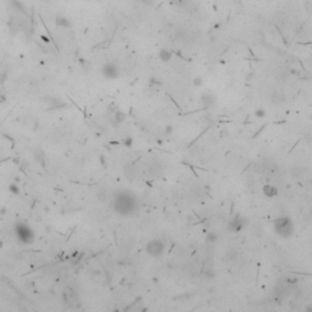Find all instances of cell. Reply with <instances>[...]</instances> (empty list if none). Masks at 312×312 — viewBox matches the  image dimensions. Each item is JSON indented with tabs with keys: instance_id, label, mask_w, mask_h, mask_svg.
Here are the masks:
<instances>
[{
	"instance_id": "d6986e66",
	"label": "cell",
	"mask_w": 312,
	"mask_h": 312,
	"mask_svg": "<svg viewBox=\"0 0 312 312\" xmlns=\"http://www.w3.org/2000/svg\"><path fill=\"white\" fill-rule=\"evenodd\" d=\"M123 143H124V145L127 146V148H129V146H132V144H133V139L132 138H126L124 140H123Z\"/></svg>"
},
{
	"instance_id": "30bf717a",
	"label": "cell",
	"mask_w": 312,
	"mask_h": 312,
	"mask_svg": "<svg viewBox=\"0 0 312 312\" xmlns=\"http://www.w3.org/2000/svg\"><path fill=\"white\" fill-rule=\"evenodd\" d=\"M215 97L212 95V94H210V93H207V94H204L202 95V98H201V103H202V105L205 106V107H211L213 104H215Z\"/></svg>"
},
{
	"instance_id": "5bb4252c",
	"label": "cell",
	"mask_w": 312,
	"mask_h": 312,
	"mask_svg": "<svg viewBox=\"0 0 312 312\" xmlns=\"http://www.w3.org/2000/svg\"><path fill=\"white\" fill-rule=\"evenodd\" d=\"M266 115H267V112H266V110L262 109V107H259V109L255 111V116H256L257 118H265Z\"/></svg>"
},
{
	"instance_id": "9c48e42d",
	"label": "cell",
	"mask_w": 312,
	"mask_h": 312,
	"mask_svg": "<svg viewBox=\"0 0 312 312\" xmlns=\"http://www.w3.org/2000/svg\"><path fill=\"white\" fill-rule=\"evenodd\" d=\"M263 194L268 198H274L278 195V188L274 185H271V184H266L263 187Z\"/></svg>"
},
{
	"instance_id": "e0dca14e",
	"label": "cell",
	"mask_w": 312,
	"mask_h": 312,
	"mask_svg": "<svg viewBox=\"0 0 312 312\" xmlns=\"http://www.w3.org/2000/svg\"><path fill=\"white\" fill-rule=\"evenodd\" d=\"M304 172H305V170H304V168H301V167H296V168L293 171V176H294V177H301V176H304Z\"/></svg>"
},
{
	"instance_id": "7a4b0ae2",
	"label": "cell",
	"mask_w": 312,
	"mask_h": 312,
	"mask_svg": "<svg viewBox=\"0 0 312 312\" xmlns=\"http://www.w3.org/2000/svg\"><path fill=\"white\" fill-rule=\"evenodd\" d=\"M273 229H274V233L278 237L288 239V238L293 237L295 228H294V223H293L290 217L282 216V217H278L273 222Z\"/></svg>"
},
{
	"instance_id": "6da1fadb",
	"label": "cell",
	"mask_w": 312,
	"mask_h": 312,
	"mask_svg": "<svg viewBox=\"0 0 312 312\" xmlns=\"http://www.w3.org/2000/svg\"><path fill=\"white\" fill-rule=\"evenodd\" d=\"M112 206L117 213H120L122 216H129L137 211L138 201H137L134 194L123 190V192H118L114 196Z\"/></svg>"
},
{
	"instance_id": "ba28073f",
	"label": "cell",
	"mask_w": 312,
	"mask_h": 312,
	"mask_svg": "<svg viewBox=\"0 0 312 312\" xmlns=\"http://www.w3.org/2000/svg\"><path fill=\"white\" fill-rule=\"evenodd\" d=\"M270 100L272 104L278 105V104H282L283 101H285V95L280 90H273L270 95Z\"/></svg>"
},
{
	"instance_id": "5b68a950",
	"label": "cell",
	"mask_w": 312,
	"mask_h": 312,
	"mask_svg": "<svg viewBox=\"0 0 312 312\" xmlns=\"http://www.w3.org/2000/svg\"><path fill=\"white\" fill-rule=\"evenodd\" d=\"M17 237L21 242L23 243H28V242H32V238H33V234H32V230L23 226V224H20L17 227Z\"/></svg>"
},
{
	"instance_id": "7c38bea8",
	"label": "cell",
	"mask_w": 312,
	"mask_h": 312,
	"mask_svg": "<svg viewBox=\"0 0 312 312\" xmlns=\"http://www.w3.org/2000/svg\"><path fill=\"white\" fill-rule=\"evenodd\" d=\"M205 240H206L207 244H215L218 240V234L216 232H209Z\"/></svg>"
},
{
	"instance_id": "8992f818",
	"label": "cell",
	"mask_w": 312,
	"mask_h": 312,
	"mask_svg": "<svg viewBox=\"0 0 312 312\" xmlns=\"http://www.w3.org/2000/svg\"><path fill=\"white\" fill-rule=\"evenodd\" d=\"M103 73L106 78H109V80H115V78H117L118 74H120V70H118L117 65H115L112 62H109L104 66Z\"/></svg>"
},
{
	"instance_id": "277c9868",
	"label": "cell",
	"mask_w": 312,
	"mask_h": 312,
	"mask_svg": "<svg viewBox=\"0 0 312 312\" xmlns=\"http://www.w3.org/2000/svg\"><path fill=\"white\" fill-rule=\"evenodd\" d=\"M248 224V219L242 216V215H236L234 217H232L228 222V226H227V229L230 232V233H239L242 232Z\"/></svg>"
},
{
	"instance_id": "8fae6325",
	"label": "cell",
	"mask_w": 312,
	"mask_h": 312,
	"mask_svg": "<svg viewBox=\"0 0 312 312\" xmlns=\"http://www.w3.org/2000/svg\"><path fill=\"white\" fill-rule=\"evenodd\" d=\"M159 59L162 61V62H168L171 61L172 59V51L168 50V49H161L159 51Z\"/></svg>"
},
{
	"instance_id": "4fadbf2b",
	"label": "cell",
	"mask_w": 312,
	"mask_h": 312,
	"mask_svg": "<svg viewBox=\"0 0 312 312\" xmlns=\"http://www.w3.org/2000/svg\"><path fill=\"white\" fill-rule=\"evenodd\" d=\"M202 84H204V80H202L200 76H196V77L193 78V86H194L195 88H200Z\"/></svg>"
},
{
	"instance_id": "ac0fdd59",
	"label": "cell",
	"mask_w": 312,
	"mask_h": 312,
	"mask_svg": "<svg viewBox=\"0 0 312 312\" xmlns=\"http://www.w3.org/2000/svg\"><path fill=\"white\" fill-rule=\"evenodd\" d=\"M305 10L307 12H312V0H307L305 3Z\"/></svg>"
},
{
	"instance_id": "3957f363",
	"label": "cell",
	"mask_w": 312,
	"mask_h": 312,
	"mask_svg": "<svg viewBox=\"0 0 312 312\" xmlns=\"http://www.w3.org/2000/svg\"><path fill=\"white\" fill-rule=\"evenodd\" d=\"M146 253L149 256L151 257H155V259H159L164 255L165 253V244L164 242H161L160 239H152L150 240L148 244H146V248H145Z\"/></svg>"
},
{
	"instance_id": "52a82bcc",
	"label": "cell",
	"mask_w": 312,
	"mask_h": 312,
	"mask_svg": "<svg viewBox=\"0 0 312 312\" xmlns=\"http://www.w3.org/2000/svg\"><path fill=\"white\" fill-rule=\"evenodd\" d=\"M63 296H65V302L67 306L72 307V304H76L78 301V297H77V294L71 290V289H66L65 293H63Z\"/></svg>"
},
{
	"instance_id": "2e32d148",
	"label": "cell",
	"mask_w": 312,
	"mask_h": 312,
	"mask_svg": "<svg viewBox=\"0 0 312 312\" xmlns=\"http://www.w3.org/2000/svg\"><path fill=\"white\" fill-rule=\"evenodd\" d=\"M237 256H238V253H237L236 250H230V251H228V253H227L226 259H227V260H229V261H233L234 259H237Z\"/></svg>"
},
{
	"instance_id": "9a60e30c",
	"label": "cell",
	"mask_w": 312,
	"mask_h": 312,
	"mask_svg": "<svg viewBox=\"0 0 312 312\" xmlns=\"http://www.w3.org/2000/svg\"><path fill=\"white\" fill-rule=\"evenodd\" d=\"M171 2H172V4H175L179 8H184L185 5H188L189 0H171Z\"/></svg>"
},
{
	"instance_id": "ffe728a7",
	"label": "cell",
	"mask_w": 312,
	"mask_h": 312,
	"mask_svg": "<svg viewBox=\"0 0 312 312\" xmlns=\"http://www.w3.org/2000/svg\"><path fill=\"white\" fill-rule=\"evenodd\" d=\"M172 132H173V127H172V126H166V128H165V134L168 135V134H171Z\"/></svg>"
}]
</instances>
